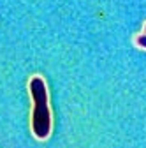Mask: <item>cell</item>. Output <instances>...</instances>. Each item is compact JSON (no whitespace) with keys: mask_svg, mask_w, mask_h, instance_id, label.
<instances>
[{"mask_svg":"<svg viewBox=\"0 0 146 148\" xmlns=\"http://www.w3.org/2000/svg\"><path fill=\"white\" fill-rule=\"evenodd\" d=\"M28 90L33 101L32 131L37 139H46L51 134V113L48 104V88L42 78L33 76L28 83Z\"/></svg>","mask_w":146,"mask_h":148,"instance_id":"obj_1","label":"cell"},{"mask_svg":"<svg viewBox=\"0 0 146 148\" xmlns=\"http://www.w3.org/2000/svg\"><path fill=\"white\" fill-rule=\"evenodd\" d=\"M144 34H146V25H144Z\"/></svg>","mask_w":146,"mask_h":148,"instance_id":"obj_2","label":"cell"}]
</instances>
